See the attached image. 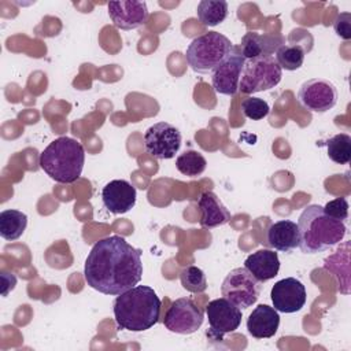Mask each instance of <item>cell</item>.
Wrapping results in <instances>:
<instances>
[{
	"instance_id": "cell-1",
	"label": "cell",
	"mask_w": 351,
	"mask_h": 351,
	"mask_svg": "<svg viewBox=\"0 0 351 351\" xmlns=\"http://www.w3.org/2000/svg\"><path fill=\"white\" fill-rule=\"evenodd\" d=\"M84 277L86 284L97 292L118 296L140 282L141 251L118 234L104 237L88 254Z\"/></svg>"
},
{
	"instance_id": "cell-2",
	"label": "cell",
	"mask_w": 351,
	"mask_h": 351,
	"mask_svg": "<svg viewBox=\"0 0 351 351\" xmlns=\"http://www.w3.org/2000/svg\"><path fill=\"white\" fill-rule=\"evenodd\" d=\"M162 302L148 285H136L117 296L114 317L119 329L143 332L152 328L160 315Z\"/></svg>"
},
{
	"instance_id": "cell-3",
	"label": "cell",
	"mask_w": 351,
	"mask_h": 351,
	"mask_svg": "<svg viewBox=\"0 0 351 351\" xmlns=\"http://www.w3.org/2000/svg\"><path fill=\"white\" fill-rule=\"evenodd\" d=\"M299 248L304 254H318L333 248L346 236V223L324 213L322 206H307L298 221Z\"/></svg>"
},
{
	"instance_id": "cell-4",
	"label": "cell",
	"mask_w": 351,
	"mask_h": 351,
	"mask_svg": "<svg viewBox=\"0 0 351 351\" xmlns=\"http://www.w3.org/2000/svg\"><path fill=\"white\" fill-rule=\"evenodd\" d=\"M85 149L80 141L71 137H58L40 154V167L56 182L71 184L82 173Z\"/></svg>"
},
{
	"instance_id": "cell-5",
	"label": "cell",
	"mask_w": 351,
	"mask_h": 351,
	"mask_svg": "<svg viewBox=\"0 0 351 351\" xmlns=\"http://www.w3.org/2000/svg\"><path fill=\"white\" fill-rule=\"evenodd\" d=\"M233 44L228 37L218 32H207L188 45L185 59L196 73H213L232 51Z\"/></svg>"
},
{
	"instance_id": "cell-6",
	"label": "cell",
	"mask_w": 351,
	"mask_h": 351,
	"mask_svg": "<svg viewBox=\"0 0 351 351\" xmlns=\"http://www.w3.org/2000/svg\"><path fill=\"white\" fill-rule=\"evenodd\" d=\"M282 69L271 55L245 59L241 69L239 90L241 93H256L274 88L280 84Z\"/></svg>"
},
{
	"instance_id": "cell-7",
	"label": "cell",
	"mask_w": 351,
	"mask_h": 351,
	"mask_svg": "<svg viewBox=\"0 0 351 351\" xmlns=\"http://www.w3.org/2000/svg\"><path fill=\"white\" fill-rule=\"evenodd\" d=\"M221 292L225 299L244 310L258 300L261 282L245 267H236L230 270L222 281Z\"/></svg>"
},
{
	"instance_id": "cell-8",
	"label": "cell",
	"mask_w": 351,
	"mask_h": 351,
	"mask_svg": "<svg viewBox=\"0 0 351 351\" xmlns=\"http://www.w3.org/2000/svg\"><path fill=\"white\" fill-rule=\"evenodd\" d=\"M181 147L180 130L167 122L151 125L144 133V148L155 159H171Z\"/></svg>"
},
{
	"instance_id": "cell-9",
	"label": "cell",
	"mask_w": 351,
	"mask_h": 351,
	"mask_svg": "<svg viewBox=\"0 0 351 351\" xmlns=\"http://www.w3.org/2000/svg\"><path fill=\"white\" fill-rule=\"evenodd\" d=\"M203 321V310L191 298H180L170 304L163 322L173 333L191 335L202 326Z\"/></svg>"
},
{
	"instance_id": "cell-10",
	"label": "cell",
	"mask_w": 351,
	"mask_h": 351,
	"mask_svg": "<svg viewBox=\"0 0 351 351\" xmlns=\"http://www.w3.org/2000/svg\"><path fill=\"white\" fill-rule=\"evenodd\" d=\"M337 89L329 80L311 78L302 84L298 92L299 103L311 112H326L337 103Z\"/></svg>"
},
{
	"instance_id": "cell-11",
	"label": "cell",
	"mask_w": 351,
	"mask_h": 351,
	"mask_svg": "<svg viewBox=\"0 0 351 351\" xmlns=\"http://www.w3.org/2000/svg\"><path fill=\"white\" fill-rule=\"evenodd\" d=\"M206 314L210 325V336L222 339L226 333L239 329L241 324V310L225 298H218L206 306Z\"/></svg>"
},
{
	"instance_id": "cell-12",
	"label": "cell",
	"mask_w": 351,
	"mask_h": 351,
	"mask_svg": "<svg viewBox=\"0 0 351 351\" xmlns=\"http://www.w3.org/2000/svg\"><path fill=\"white\" fill-rule=\"evenodd\" d=\"M244 62L245 59L241 55L239 47L233 45L226 59L211 73V84L217 93L226 96H234L237 93Z\"/></svg>"
},
{
	"instance_id": "cell-13",
	"label": "cell",
	"mask_w": 351,
	"mask_h": 351,
	"mask_svg": "<svg viewBox=\"0 0 351 351\" xmlns=\"http://www.w3.org/2000/svg\"><path fill=\"white\" fill-rule=\"evenodd\" d=\"M273 307L280 313H296L306 304V288L295 277H287L277 281L270 292Z\"/></svg>"
},
{
	"instance_id": "cell-14",
	"label": "cell",
	"mask_w": 351,
	"mask_h": 351,
	"mask_svg": "<svg viewBox=\"0 0 351 351\" xmlns=\"http://www.w3.org/2000/svg\"><path fill=\"white\" fill-rule=\"evenodd\" d=\"M107 10L114 26L121 30L137 29L148 19V8L145 1H110L107 4Z\"/></svg>"
},
{
	"instance_id": "cell-15",
	"label": "cell",
	"mask_w": 351,
	"mask_h": 351,
	"mask_svg": "<svg viewBox=\"0 0 351 351\" xmlns=\"http://www.w3.org/2000/svg\"><path fill=\"white\" fill-rule=\"evenodd\" d=\"M136 188L126 180H112L101 191L103 204L112 214L130 211L136 204Z\"/></svg>"
},
{
	"instance_id": "cell-16",
	"label": "cell",
	"mask_w": 351,
	"mask_h": 351,
	"mask_svg": "<svg viewBox=\"0 0 351 351\" xmlns=\"http://www.w3.org/2000/svg\"><path fill=\"white\" fill-rule=\"evenodd\" d=\"M278 326V311L267 304L256 306L247 319V330L255 339H269L274 336Z\"/></svg>"
},
{
	"instance_id": "cell-17",
	"label": "cell",
	"mask_w": 351,
	"mask_h": 351,
	"mask_svg": "<svg viewBox=\"0 0 351 351\" xmlns=\"http://www.w3.org/2000/svg\"><path fill=\"white\" fill-rule=\"evenodd\" d=\"M197 207L200 211V225L206 229L225 225L230 219L229 210L211 191H206L200 195L197 200Z\"/></svg>"
},
{
	"instance_id": "cell-18",
	"label": "cell",
	"mask_w": 351,
	"mask_h": 351,
	"mask_svg": "<svg viewBox=\"0 0 351 351\" xmlns=\"http://www.w3.org/2000/svg\"><path fill=\"white\" fill-rule=\"evenodd\" d=\"M244 267L262 284L278 274L280 259L277 252L263 248L248 255Z\"/></svg>"
},
{
	"instance_id": "cell-19",
	"label": "cell",
	"mask_w": 351,
	"mask_h": 351,
	"mask_svg": "<svg viewBox=\"0 0 351 351\" xmlns=\"http://www.w3.org/2000/svg\"><path fill=\"white\" fill-rule=\"evenodd\" d=\"M284 44V38L281 36H269V34H259L256 32H247L239 49L244 59H252L258 56H267L277 51Z\"/></svg>"
},
{
	"instance_id": "cell-20",
	"label": "cell",
	"mask_w": 351,
	"mask_h": 351,
	"mask_svg": "<svg viewBox=\"0 0 351 351\" xmlns=\"http://www.w3.org/2000/svg\"><path fill=\"white\" fill-rule=\"evenodd\" d=\"M267 243L281 252H292L299 247L298 223L289 219L273 222L267 229Z\"/></svg>"
},
{
	"instance_id": "cell-21",
	"label": "cell",
	"mask_w": 351,
	"mask_h": 351,
	"mask_svg": "<svg viewBox=\"0 0 351 351\" xmlns=\"http://www.w3.org/2000/svg\"><path fill=\"white\" fill-rule=\"evenodd\" d=\"M27 226V215L19 210H4L0 213V236L14 241L19 239Z\"/></svg>"
},
{
	"instance_id": "cell-22",
	"label": "cell",
	"mask_w": 351,
	"mask_h": 351,
	"mask_svg": "<svg viewBox=\"0 0 351 351\" xmlns=\"http://www.w3.org/2000/svg\"><path fill=\"white\" fill-rule=\"evenodd\" d=\"M197 18L206 26H217L228 16V3L223 0H202L197 4Z\"/></svg>"
},
{
	"instance_id": "cell-23",
	"label": "cell",
	"mask_w": 351,
	"mask_h": 351,
	"mask_svg": "<svg viewBox=\"0 0 351 351\" xmlns=\"http://www.w3.org/2000/svg\"><path fill=\"white\" fill-rule=\"evenodd\" d=\"M207 166V160L206 158L193 149L185 151L182 154H180L176 159V167L177 170L188 177H197L200 176Z\"/></svg>"
},
{
	"instance_id": "cell-24",
	"label": "cell",
	"mask_w": 351,
	"mask_h": 351,
	"mask_svg": "<svg viewBox=\"0 0 351 351\" xmlns=\"http://www.w3.org/2000/svg\"><path fill=\"white\" fill-rule=\"evenodd\" d=\"M330 160L339 165H347L351 159V137L347 133H339L324 143Z\"/></svg>"
},
{
	"instance_id": "cell-25",
	"label": "cell",
	"mask_w": 351,
	"mask_h": 351,
	"mask_svg": "<svg viewBox=\"0 0 351 351\" xmlns=\"http://www.w3.org/2000/svg\"><path fill=\"white\" fill-rule=\"evenodd\" d=\"M276 60L281 69L298 70L304 62V49L299 44H282L276 51Z\"/></svg>"
},
{
	"instance_id": "cell-26",
	"label": "cell",
	"mask_w": 351,
	"mask_h": 351,
	"mask_svg": "<svg viewBox=\"0 0 351 351\" xmlns=\"http://www.w3.org/2000/svg\"><path fill=\"white\" fill-rule=\"evenodd\" d=\"M180 281L184 289L192 293H202L207 289L206 274L197 266H186L180 273Z\"/></svg>"
},
{
	"instance_id": "cell-27",
	"label": "cell",
	"mask_w": 351,
	"mask_h": 351,
	"mask_svg": "<svg viewBox=\"0 0 351 351\" xmlns=\"http://www.w3.org/2000/svg\"><path fill=\"white\" fill-rule=\"evenodd\" d=\"M241 111L247 118H250L252 121H259L269 114L270 107L263 99L250 96L243 100Z\"/></svg>"
},
{
	"instance_id": "cell-28",
	"label": "cell",
	"mask_w": 351,
	"mask_h": 351,
	"mask_svg": "<svg viewBox=\"0 0 351 351\" xmlns=\"http://www.w3.org/2000/svg\"><path fill=\"white\" fill-rule=\"evenodd\" d=\"M324 213L337 221L346 222L348 218V202L346 197H336L329 200L324 207Z\"/></svg>"
},
{
	"instance_id": "cell-29",
	"label": "cell",
	"mask_w": 351,
	"mask_h": 351,
	"mask_svg": "<svg viewBox=\"0 0 351 351\" xmlns=\"http://www.w3.org/2000/svg\"><path fill=\"white\" fill-rule=\"evenodd\" d=\"M333 29L339 37H341L343 40H350L351 38V14L340 12L333 22Z\"/></svg>"
},
{
	"instance_id": "cell-30",
	"label": "cell",
	"mask_w": 351,
	"mask_h": 351,
	"mask_svg": "<svg viewBox=\"0 0 351 351\" xmlns=\"http://www.w3.org/2000/svg\"><path fill=\"white\" fill-rule=\"evenodd\" d=\"M1 281H3V296H7L10 291H12L15 288L16 284V277L12 274L10 281H7V277L4 273H1Z\"/></svg>"
}]
</instances>
